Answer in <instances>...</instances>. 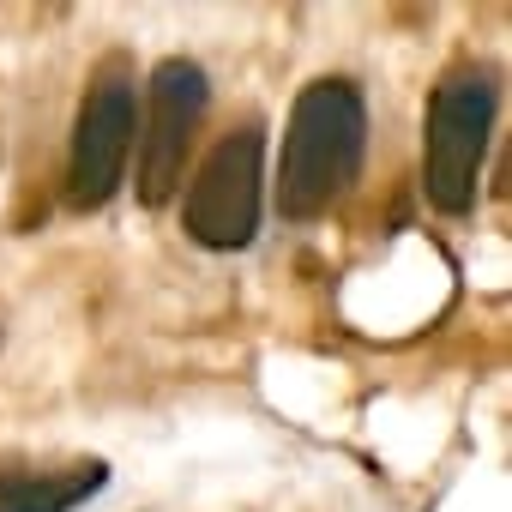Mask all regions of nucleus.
<instances>
[{
	"mask_svg": "<svg viewBox=\"0 0 512 512\" xmlns=\"http://www.w3.org/2000/svg\"><path fill=\"white\" fill-rule=\"evenodd\" d=\"M368 151V109L350 79H314L284 127V163H278V211L290 223L326 217L362 175Z\"/></svg>",
	"mask_w": 512,
	"mask_h": 512,
	"instance_id": "obj_1",
	"label": "nucleus"
},
{
	"mask_svg": "<svg viewBox=\"0 0 512 512\" xmlns=\"http://www.w3.org/2000/svg\"><path fill=\"white\" fill-rule=\"evenodd\" d=\"M488 127H494V79L482 67L446 73L428 97V133H422V187L434 211L464 217L476 205Z\"/></svg>",
	"mask_w": 512,
	"mask_h": 512,
	"instance_id": "obj_2",
	"label": "nucleus"
},
{
	"mask_svg": "<svg viewBox=\"0 0 512 512\" xmlns=\"http://www.w3.org/2000/svg\"><path fill=\"white\" fill-rule=\"evenodd\" d=\"M260 151H266L260 121H241L235 133H223L211 145V157L187 181L181 223L199 247L235 253L253 241V229H260Z\"/></svg>",
	"mask_w": 512,
	"mask_h": 512,
	"instance_id": "obj_3",
	"label": "nucleus"
},
{
	"mask_svg": "<svg viewBox=\"0 0 512 512\" xmlns=\"http://www.w3.org/2000/svg\"><path fill=\"white\" fill-rule=\"evenodd\" d=\"M205 73L193 61H163L145 85V133H139V199L169 205L187 175V145L205 121Z\"/></svg>",
	"mask_w": 512,
	"mask_h": 512,
	"instance_id": "obj_4",
	"label": "nucleus"
},
{
	"mask_svg": "<svg viewBox=\"0 0 512 512\" xmlns=\"http://www.w3.org/2000/svg\"><path fill=\"white\" fill-rule=\"evenodd\" d=\"M133 157V85L121 67H103L85 91L79 127H73V163H67V199L79 211H97L115 199Z\"/></svg>",
	"mask_w": 512,
	"mask_h": 512,
	"instance_id": "obj_5",
	"label": "nucleus"
},
{
	"mask_svg": "<svg viewBox=\"0 0 512 512\" xmlns=\"http://www.w3.org/2000/svg\"><path fill=\"white\" fill-rule=\"evenodd\" d=\"M109 482V470L97 458L79 464H7L0 458V512H73L79 500H91Z\"/></svg>",
	"mask_w": 512,
	"mask_h": 512,
	"instance_id": "obj_6",
	"label": "nucleus"
}]
</instances>
